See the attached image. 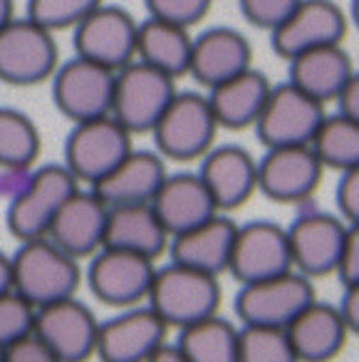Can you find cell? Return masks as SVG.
Listing matches in <instances>:
<instances>
[{
    "mask_svg": "<svg viewBox=\"0 0 359 362\" xmlns=\"http://www.w3.org/2000/svg\"><path fill=\"white\" fill-rule=\"evenodd\" d=\"M156 261L124 248L102 246L87 266V286L92 296L112 308H131L146 303Z\"/></svg>",
    "mask_w": 359,
    "mask_h": 362,
    "instance_id": "9c48e42d",
    "label": "cell"
},
{
    "mask_svg": "<svg viewBox=\"0 0 359 362\" xmlns=\"http://www.w3.org/2000/svg\"><path fill=\"white\" fill-rule=\"evenodd\" d=\"M324 169L344 171L359 166V122L339 115H324L310 141Z\"/></svg>",
    "mask_w": 359,
    "mask_h": 362,
    "instance_id": "4dcf8cb0",
    "label": "cell"
},
{
    "mask_svg": "<svg viewBox=\"0 0 359 362\" xmlns=\"http://www.w3.org/2000/svg\"><path fill=\"white\" fill-rule=\"evenodd\" d=\"M0 362H6V347L0 345Z\"/></svg>",
    "mask_w": 359,
    "mask_h": 362,
    "instance_id": "7dc6e473",
    "label": "cell"
},
{
    "mask_svg": "<svg viewBox=\"0 0 359 362\" xmlns=\"http://www.w3.org/2000/svg\"><path fill=\"white\" fill-rule=\"evenodd\" d=\"M218 122L204 92H176L151 129L166 161H199L218 136Z\"/></svg>",
    "mask_w": 359,
    "mask_h": 362,
    "instance_id": "3957f363",
    "label": "cell"
},
{
    "mask_svg": "<svg viewBox=\"0 0 359 362\" xmlns=\"http://www.w3.org/2000/svg\"><path fill=\"white\" fill-rule=\"evenodd\" d=\"M334 204L337 214L347 226L359 223V166L339 171L337 187H334Z\"/></svg>",
    "mask_w": 359,
    "mask_h": 362,
    "instance_id": "74e56055",
    "label": "cell"
},
{
    "mask_svg": "<svg viewBox=\"0 0 359 362\" xmlns=\"http://www.w3.org/2000/svg\"><path fill=\"white\" fill-rule=\"evenodd\" d=\"M349 18H352L354 25L359 28V0H352V8H349Z\"/></svg>",
    "mask_w": 359,
    "mask_h": 362,
    "instance_id": "bcb514c9",
    "label": "cell"
},
{
    "mask_svg": "<svg viewBox=\"0 0 359 362\" xmlns=\"http://www.w3.org/2000/svg\"><path fill=\"white\" fill-rule=\"evenodd\" d=\"M114 70L75 55L57 65L52 75V100L57 110L72 122L95 119L112 112Z\"/></svg>",
    "mask_w": 359,
    "mask_h": 362,
    "instance_id": "7c38bea8",
    "label": "cell"
},
{
    "mask_svg": "<svg viewBox=\"0 0 359 362\" xmlns=\"http://www.w3.org/2000/svg\"><path fill=\"white\" fill-rule=\"evenodd\" d=\"M149 362H191V360L174 345V342H164V345L154 352V357H151Z\"/></svg>",
    "mask_w": 359,
    "mask_h": 362,
    "instance_id": "7bdbcfd3",
    "label": "cell"
},
{
    "mask_svg": "<svg viewBox=\"0 0 359 362\" xmlns=\"http://www.w3.org/2000/svg\"><path fill=\"white\" fill-rule=\"evenodd\" d=\"M337 276L344 283L359 281V223L357 226H347V236H344L342 256H339Z\"/></svg>",
    "mask_w": 359,
    "mask_h": 362,
    "instance_id": "ab89813d",
    "label": "cell"
},
{
    "mask_svg": "<svg viewBox=\"0 0 359 362\" xmlns=\"http://www.w3.org/2000/svg\"><path fill=\"white\" fill-rule=\"evenodd\" d=\"M80 189V181L65 164H47L28 174L20 192L8 206V228L20 241L42 238L50 231L62 204Z\"/></svg>",
    "mask_w": 359,
    "mask_h": 362,
    "instance_id": "277c9868",
    "label": "cell"
},
{
    "mask_svg": "<svg viewBox=\"0 0 359 362\" xmlns=\"http://www.w3.org/2000/svg\"><path fill=\"white\" fill-rule=\"evenodd\" d=\"M270 90H273V82L255 67H248L220 85L206 90V97H208L220 129L240 132L255 127L270 97Z\"/></svg>",
    "mask_w": 359,
    "mask_h": 362,
    "instance_id": "484cf974",
    "label": "cell"
},
{
    "mask_svg": "<svg viewBox=\"0 0 359 362\" xmlns=\"http://www.w3.org/2000/svg\"><path fill=\"white\" fill-rule=\"evenodd\" d=\"M288 62V82H293L298 90H302L305 95L322 102V105L337 100L342 87L347 85V80L354 72L352 57L342 45L314 47V50L290 57Z\"/></svg>",
    "mask_w": 359,
    "mask_h": 362,
    "instance_id": "83f0119b",
    "label": "cell"
},
{
    "mask_svg": "<svg viewBox=\"0 0 359 362\" xmlns=\"http://www.w3.org/2000/svg\"><path fill=\"white\" fill-rule=\"evenodd\" d=\"M37 308L28 303L18 291H8L0 296V345L8 347L11 342L30 335L35 330Z\"/></svg>",
    "mask_w": 359,
    "mask_h": 362,
    "instance_id": "e575fe53",
    "label": "cell"
},
{
    "mask_svg": "<svg viewBox=\"0 0 359 362\" xmlns=\"http://www.w3.org/2000/svg\"><path fill=\"white\" fill-rule=\"evenodd\" d=\"M191 45H194V37L186 28L146 18L144 23H139L136 60L179 80L189 75Z\"/></svg>",
    "mask_w": 359,
    "mask_h": 362,
    "instance_id": "f1b7e54d",
    "label": "cell"
},
{
    "mask_svg": "<svg viewBox=\"0 0 359 362\" xmlns=\"http://www.w3.org/2000/svg\"><path fill=\"white\" fill-rule=\"evenodd\" d=\"M169 335V325L146 303L122 308L100 322L97 355L102 362H149Z\"/></svg>",
    "mask_w": 359,
    "mask_h": 362,
    "instance_id": "9a60e30c",
    "label": "cell"
},
{
    "mask_svg": "<svg viewBox=\"0 0 359 362\" xmlns=\"http://www.w3.org/2000/svg\"><path fill=\"white\" fill-rule=\"evenodd\" d=\"M176 92L179 90L174 77L134 60L114 72V97L110 115L131 134H151Z\"/></svg>",
    "mask_w": 359,
    "mask_h": 362,
    "instance_id": "8992f818",
    "label": "cell"
},
{
    "mask_svg": "<svg viewBox=\"0 0 359 362\" xmlns=\"http://www.w3.org/2000/svg\"><path fill=\"white\" fill-rule=\"evenodd\" d=\"M146 305L161 317V320L176 330L211 317L218 313L220 305V283L218 276L196 271V268L181 266L169 261L166 266H156L151 291Z\"/></svg>",
    "mask_w": 359,
    "mask_h": 362,
    "instance_id": "7a4b0ae2",
    "label": "cell"
},
{
    "mask_svg": "<svg viewBox=\"0 0 359 362\" xmlns=\"http://www.w3.org/2000/svg\"><path fill=\"white\" fill-rule=\"evenodd\" d=\"M11 261L13 291H18L35 308L72 298L82 283L80 261L47 236L23 241Z\"/></svg>",
    "mask_w": 359,
    "mask_h": 362,
    "instance_id": "6da1fadb",
    "label": "cell"
},
{
    "mask_svg": "<svg viewBox=\"0 0 359 362\" xmlns=\"http://www.w3.org/2000/svg\"><path fill=\"white\" fill-rule=\"evenodd\" d=\"M312 278L300 271H285L263 281L243 283L235 293V315L240 325L288 327V322L314 300Z\"/></svg>",
    "mask_w": 359,
    "mask_h": 362,
    "instance_id": "ba28073f",
    "label": "cell"
},
{
    "mask_svg": "<svg viewBox=\"0 0 359 362\" xmlns=\"http://www.w3.org/2000/svg\"><path fill=\"white\" fill-rule=\"evenodd\" d=\"M105 0H28V18L45 30H75Z\"/></svg>",
    "mask_w": 359,
    "mask_h": 362,
    "instance_id": "836d02e7",
    "label": "cell"
},
{
    "mask_svg": "<svg viewBox=\"0 0 359 362\" xmlns=\"http://www.w3.org/2000/svg\"><path fill=\"white\" fill-rule=\"evenodd\" d=\"M33 332L55 352L60 362H87L97 355L100 320L85 303L72 296L37 308Z\"/></svg>",
    "mask_w": 359,
    "mask_h": 362,
    "instance_id": "2e32d148",
    "label": "cell"
},
{
    "mask_svg": "<svg viewBox=\"0 0 359 362\" xmlns=\"http://www.w3.org/2000/svg\"><path fill=\"white\" fill-rule=\"evenodd\" d=\"M40 154V132L28 115L0 107V169L28 171Z\"/></svg>",
    "mask_w": 359,
    "mask_h": 362,
    "instance_id": "1f68e13d",
    "label": "cell"
},
{
    "mask_svg": "<svg viewBox=\"0 0 359 362\" xmlns=\"http://www.w3.org/2000/svg\"><path fill=\"white\" fill-rule=\"evenodd\" d=\"M300 362H332L347 345V322L337 303L317 300L305 305L285 327Z\"/></svg>",
    "mask_w": 359,
    "mask_h": 362,
    "instance_id": "603a6c76",
    "label": "cell"
},
{
    "mask_svg": "<svg viewBox=\"0 0 359 362\" xmlns=\"http://www.w3.org/2000/svg\"><path fill=\"white\" fill-rule=\"evenodd\" d=\"M6 362H60V360H57L55 352L35 332H30V335L20 337V340L11 342L6 347Z\"/></svg>",
    "mask_w": 359,
    "mask_h": 362,
    "instance_id": "f35d334b",
    "label": "cell"
},
{
    "mask_svg": "<svg viewBox=\"0 0 359 362\" xmlns=\"http://www.w3.org/2000/svg\"><path fill=\"white\" fill-rule=\"evenodd\" d=\"M337 112L349 119L359 122V70L352 72V77L347 80V85L342 87L337 100Z\"/></svg>",
    "mask_w": 359,
    "mask_h": 362,
    "instance_id": "b9f144b4",
    "label": "cell"
},
{
    "mask_svg": "<svg viewBox=\"0 0 359 362\" xmlns=\"http://www.w3.org/2000/svg\"><path fill=\"white\" fill-rule=\"evenodd\" d=\"M134 149V134L112 115L75 122L65 139V166L80 184H97L129 151Z\"/></svg>",
    "mask_w": 359,
    "mask_h": 362,
    "instance_id": "5b68a950",
    "label": "cell"
},
{
    "mask_svg": "<svg viewBox=\"0 0 359 362\" xmlns=\"http://www.w3.org/2000/svg\"><path fill=\"white\" fill-rule=\"evenodd\" d=\"M196 171L220 214L243 206L258 192V159L238 144H213Z\"/></svg>",
    "mask_w": 359,
    "mask_h": 362,
    "instance_id": "d6986e66",
    "label": "cell"
},
{
    "mask_svg": "<svg viewBox=\"0 0 359 362\" xmlns=\"http://www.w3.org/2000/svg\"><path fill=\"white\" fill-rule=\"evenodd\" d=\"M238 6L250 25L273 33L300 6V0H238Z\"/></svg>",
    "mask_w": 359,
    "mask_h": 362,
    "instance_id": "8d00e7d4",
    "label": "cell"
},
{
    "mask_svg": "<svg viewBox=\"0 0 359 362\" xmlns=\"http://www.w3.org/2000/svg\"><path fill=\"white\" fill-rule=\"evenodd\" d=\"M238 362H300L285 327L240 325Z\"/></svg>",
    "mask_w": 359,
    "mask_h": 362,
    "instance_id": "d6a6232c",
    "label": "cell"
},
{
    "mask_svg": "<svg viewBox=\"0 0 359 362\" xmlns=\"http://www.w3.org/2000/svg\"><path fill=\"white\" fill-rule=\"evenodd\" d=\"M285 271H295L290 256L288 228L275 221H248L235 226L233 248H230L228 273L243 283L263 281Z\"/></svg>",
    "mask_w": 359,
    "mask_h": 362,
    "instance_id": "5bb4252c",
    "label": "cell"
},
{
    "mask_svg": "<svg viewBox=\"0 0 359 362\" xmlns=\"http://www.w3.org/2000/svg\"><path fill=\"white\" fill-rule=\"evenodd\" d=\"M107 214L110 206L97 197L92 189H77L57 211L50 223L47 238L62 248L65 253L80 258H92L105 246Z\"/></svg>",
    "mask_w": 359,
    "mask_h": 362,
    "instance_id": "ffe728a7",
    "label": "cell"
},
{
    "mask_svg": "<svg viewBox=\"0 0 359 362\" xmlns=\"http://www.w3.org/2000/svg\"><path fill=\"white\" fill-rule=\"evenodd\" d=\"M347 16L334 0H300V6L270 33L275 55L283 60L324 45H342Z\"/></svg>",
    "mask_w": 359,
    "mask_h": 362,
    "instance_id": "e0dca14e",
    "label": "cell"
},
{
    "mask_svg": "<svg viewBox=\"0 0 359 362\" xmlns=\"http://www.w3.org/2000/svg\"><path fill=\"white\" fill-rule=\"evenodd\" d=\"M151 206L169 236L189 231L206 218L220 214L199 171H169Z\"/></svg>",
    "mask_w": 359,
    "mask_h": 362,
    "instance_id": "cb8c5ba5",
    "label": "cell"
},
{
    "mask_svg": "<svg viewBox=\"0 0 359 362\" xmlns=\"http://www.w3.org/2000/svg\"><path fill=\"white\" fill-rule=\"evenodd\" d=\"M211 3L213 0H144L149 18L186 28V30L208 16Z\"/></svg>",
    "mask_w": 359,
    "mask_h": 362,
    "instance_id": "d590c367",
    "label": "cell"
},
{
    "mask_svg": "<svg viewBox=\"0 0 359 362\" xmlns=\"http://www.w3.org/2000/svg\"><path fill=\"white\" fill-rule=\"evenodd\" d=\"M288 228L293 268L307 278H322L337 273L342 256L347 223L339 214L305 211Z\"/></svg>",
    "mask_w": 359,
    "mask_h": 362,
    "instance_id": "ac0fdd59",
    "label": "cell"
},
{
    "mask_svg": "<svg viewBox=\"0 0 359 362\" xmlns=\"http://www.w3.org/2000/svg\"><path fill=\"white\" fill-rule=\"evenodd\" d=\"M233 238L235 223L223 214H216L199 226L171 236L166 253H169V261L220 278L223 273H228Z\"/></svg>",
    "mask_w": 359,
    "mask_h": 362,
    "instance_id": "d4e9b609",
    "label": "cell"
},
{
    "mask_svg": "<svg viewBox=\"0 0 359 362\" xmlns=\"http://www.w3.org/2000/svg\"><path fill=\"white\" fill-rule=\"evenodd\" d=\"M248 67H253V47L248 37L235 28L216 25L194 37L189 75L206 90Z\"/></svg>",
    "mask_w": 359,
    "mask_h": 362,
    "instance_id": "7402d4cb",
    "label": "cell"
},
{
    "mask_svg": "<svg viewBox=\"0 0 359 362\" xmlns=\"http://www.w3.org/2000/svg\"><path fill=\"white\" fill-rule=\"evenodd\" d=\"M169 166L156 149H131L107 176L92 184V192L107 206L151 204L164 184Z\"/></svg>",
    "mask_w": 359,
    "mask_h": 362,
    "instance_id": "44dd1931",
    "label": "cell"
},
{
    "mask_svg": "<svg viewBox=\"0 0 359 362\" xmlns=\"http://www.w3.org/2000/svg\"><path fill=\"white\" fill-rule=\"evenodd\" d=\"M240 327L218 313L181 327L174 345L191 362H238Z\"/></svg>",
    "mask_w": 359,
    "mask_h": 362,
    "instance_id": "f546056e",
    "label": "cell"
},
{
    "mask_svg": "<svg viewBox=\"0 0 359 362\" xmlns=\"http://www.w3.org/2000/svg\"><path fill=\"white\" fill-rule=\"evenodd\" d=\"M169 231L156 216L151 204H129V206H110L107 214L105 246L124 248L139 253L151 261H159L169 251Z\"/></svg>",
    "mask_w": 359,
    "mask_h": 362,
    "instance_id": "4316f807",
    "label": "cell"
},
{
    "mask_svg": "<svg viewBox=\"0 0 359 362\" xmlns=\"http://www.w3.org/2000/svg\"><path fill=\"white\" fill-rule=\"evenodd\" d=\"M324 166L310 144L265 146L258 159V192L278 204H302L317 192Z\"/></svg>",
    "mask_w": 359,
    "mask_h": 362,
    "instance_id": "8fae6325",
    "label": "cell"
},
{
    "mask_svg": "<svg viewBox=\"0 0 359 362\" xmlns=\"http://www.w3.org/2000/svg\"><path fill=\"white\" fill-rule=\"evenodd\" d=\"M136 35L139 23L124 8L102 3L75 28V52L117 72L136 60Z\"/></svg>",
    "mask_w": 359,
    "mask_h": 362,
    "instance_id": "4fadbf2b",
    "label": "cell"
},
{
    "mask_svg": "<svg viewBox=\"0 0 359 362\" xmlns=\"http://www.w3.org/2000/svg\"><path fill=\"white\" fill-rule=\"evenodd\" d=\"M52 35L28 16L0 28V82L33 87L55 75L60 52Z\"/></svg>",
    "mask_w": 359,
    "mask_h": 362,
    "instance_id": "52a82bcc",
    "label": "cell"
},
{
    "mask_svg": "<svg viewBox=\"0 0 359 362\" xmlns=\"http://www.w3.org/2000/svg\"><path fill=\"white\" fill-rule=\"evenodd\" d=\"M324 115L322 102L305 95L293 82H283L273 85L253 129L263 146L310 144Z\"/></svg>",
    "mask_w": 359,
    "mask_h": 362,
    "instance_id": "30bf717a",
    "label": "cell"
},
{
    "mask_svg": "<svg viewBox=\"0 0 359 362\" xmlns=\"http://www.w3.org/2000/svg\"><path fill=\"white\" fill-rule=\"evenodd\" d=\"M8 291H13V261L0 253V296Z\"/></svg>",
    "mask_w": 359,
    "mask_h": 362,
    "instance_id": "ee69618b",
    "label": "cell"
},
{
    "mask_svg": "<svg viewBox=\"0 0 359 362\" xmlns=\"http://www.w3.org/2000/svg\"><path fill=\"white\" fill-rule=\"evenodd\" d=\"M13 0H0V28L13 21Z\"/></svg>",
    "mask_w": 359,
    "mask_h": 362,
    "instance_id": "f6af8a7d",
    "label": "cell"
},
{
    "mask_svg": "<svg viewBox=\"0 0 359 362\" xmlns=\"http://www.w3.org/2000/svg\"><path fill=\"white\" fill-rule=\"evenodd\" d=\"M344 322H347L349 335H359V281L344 283L342 298L337 303Z\"/></svg>",
    "mask_w": 359,
    "mask_h": 362,
    "instance_id": "60d3db41",
    "label": "cell"
}]
</instances>
